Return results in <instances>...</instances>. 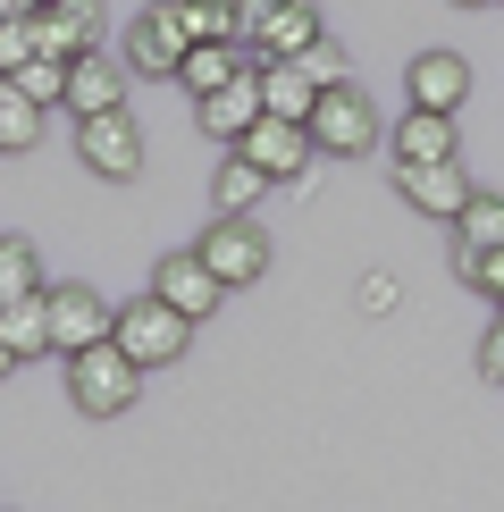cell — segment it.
Segmentation results:
<instances>
[{
	"label": "cell",
	"mask_w": 504,
	"mask_h": 512,
	"mask_svg": "<svg viewBox=\"0 0 504 512\" xmlns=\"http://www.w3.org/2000/svg\"><path fill=\"white\" fill-rule=\"evenodd\" d=\"M26 59H42V42H34V17H0V76H17Z\"/></svg>",
	"instance_id": "cell-27"
},
{
	"label": "cell",
	"mask_w": 504,
	"mask_h": 512,
	"mask_svg": "<svg viewBox=\"0 0 504 512\" xmlns=\"http://www.w3.org/2000/svg\"><path fill=\"white\" fill-rule=\"evenodd\" d=\"M152 294H160L168 311H185L194 328H202V319H210V311L227 303V286L210 277V261H202V252H168V261L152 269Z\"/></svg>",
	"instance_id": "cell-10"
},
{
	"label": "cell",
	"mask_w": 504,
	"mask_h": 512,
	"mask_svg": "<svg viewBox=\"0 0 504 512\" xmlns=\"http://www.w3.org/2000/svg\"><path fill=\"white\" fill-rule=\"evenodd\" d=\"M118 311L101 303V286H51V353H93L110 345Z\"/></svg>",
	"instance_id": "cell-6"
},
{
	"label": "cell",
	"mask_w": 504,
	"mask_h": 512,
	"mask_svg": "<svg viewBox=\"0 0 504 512\" xmlns=\"http://www.w3.org/2000/svg\"><path fill=\"white\" fill-rule=\"evenodd\" d=\"M320 93H328V84H311V68H303V59H269V76H261V101H269V118H294V126H311Z\"/></svg>",
	"instance_id": "cell-15"
},
{
	"label": "cell",
	"mask_w": 504,
	"mask_h": 512,
	"mask_svg": "<svg viewBox=\"0 0 504 512\" xmlns=\"http://www.w3.org/2000/svg\"><path fill=\"white\" fill-rule=\"evenodd\" d=\"M462 9H488V0H462Z\"/></svg>",
	"instance_id": "cell-34"
},
{
	"label": "cell",
	"mask_w": 504,
	"mask_h": 512,
	"mask_svg": "<svg viewBox=\"0 0 504 512\" xmlns=\"http://www.w3.org/2000/svg\"><path fill=\"white\" fill-rule=\"evenodd\" d=\"M0 345H9L17 361L51 353V294H17V303H0Z\"/></svg>",
	"instance_id": "cell-18"
},
{
	"label": "cell",
	"mask_w": 504,
	"mask_h": 512,
	"mask_svg": "<svg viewBox=\"0 0 504 512\" xmlns=\"http://www.w3.org/2000/svg\"><path fill=\"white\" fill-rule=\"evenodd\" d=\"M26 9H51V0H26Z\"/></svg>",
	"instance_id": "cell-35"
},
{
	"label": "cell",
	"mask_w": 504,
	"mask_h": 512,
	"mask_svg": "<svg viewBox=\"0 0 504 512\" xmlns=\"http://www.w3.org/2000/svg\"><path fill=\"white\" fill-rule=\"evenodd\" d=\"M76 152H84V168H93V177L126 185V177L143 168V135H135V118H126V110H110V118H76Z\"/></svg>",
	"instance_id": "cell-7"
},
{
	"label": "cell",
	"mask_w": 504,
	"mask_h": 512,
	"mask_svg": "<svg viewBox=\"0 0 504 512\" xmlns=\"http://www.w3.org/2000/svg\"><path fill=\"white\" fill-rule=\"evenodd\" d=\"M168 9H177V26L194 34V42H244L236 0H168Z\"/></svg>",
	"instance_id": "cell-23"
},
{
	"label": "cell",
	"mask_w": 504,
	"mask_h": 512,
	"mask_svg": "<svg viewBox=\"0 0 504 512\" xmlns=\"http://www.w3.org/2000/svg\"><path fill=\"white\" fill-rule=\"evenodd\" d=\"M303 68H311V84H353V68H345V51H336L328 34L311 42V51H303Z\"/></svg>",
	"instance_id": "cell-28"
},
{
	"label": "cell",
	"mask_w": 504,
	"mask_h": 512,
	"mask_svg": "<svg viewBox=\"0 0 504 512\" xmlns=\"http://www.w3.org/2000/svg\"><path fill=\"white\" fill-rule=\"evenodd\" d=\"M378 135H387V126H378V101L362 93V84H328V93H320V110H311V143H320L328 160L370 152Z\"/></svg>",
	"instance_id": "cell-2"
},
{
	"label": "cell",
	"mask_w": 504,
	"mask_h": 512,
	"mask_svg": "<svg viewBox=\"0 0 504 512\" xmlns=\"http://www.w3.org/2000/svg\"><path fill=\"white\" fill-rule=\"evenodd\" d=\"M34 135H42V101L17 76H0V152H34Z\"/></svg>",
	"instance_id": "cell-21"
},
{
	"label": "cell",
	"mask_w": 504,
	"mask_h": 512,
	"mask_svg": "<svg viewBox=\"0 0 504 512\" xmlns=\"http://www.w3.org/2000/svg\"><path fill=\"white\" fill-rule=\"evenodd\" d=\"M68 110H76V118H110V110H126V68H118V59H101V51L68 59Z\"/></svg>",
	"instance_id": "cell-14"
},
{
	"label": "cell",
	"mask_w": 504,
	"mask_h": 512,
	"mask_svg": "<svg viewBox=\"0 0 504 512\" xmlns=\"http://www.w3.org/2000/svg\"><path fill=\"white\" fill-rule=\"evenodd\" d=\"M236 152L252 168H269V185H311V152H320V143H311V126H294V118H261Z\"/></svg>",
	"instance_id": "cell-5"
},
{
	"label": "cell",
	"mask_w": 504,
	"mask_h": 512,
	"mask_svg": "<svg viewBox=\"0 0 504 512\" xmlns=\"http://www.w3.org/2000/svg\"><path fill=\"white\" fill-rule=\"evenodd\" d=\"M362 311H370V319H387V311H395V277H387V269H370V277H362Z\"/></svg>",
	"instance_id": "cell-29"
},
{
	"label": "cell",
	"mask_w": 504,
	"mask_h": 512,
	"mask_svg": "<svg viewBox=\"0 0 504 512\" xmlns=\"http://www.w3.org/2000/svg\"><path fill=\"white\" fill-rule=\"evenodd\" d=\"M320 34H328V26H320V9H311V0H286V9L261 26V42H252V51H261V59H303Z\"/></svg>",
	"instance_id": "cell-17"
},
{
	"label": "cell",
	"mask_w": 504,
	"mask_h": 512,
	"mask_svg": "<svg viewBox=\"0 0 504 512\" xmlns=\"http://www.w3.org/2000/svg\"><path fill=\"white\" fill-rule=\"evenodd\" d=\"M9 370H17V353H9V345H0V378H9Z\"/></svg>",
	"instance_id": "cell-33"
},
{
	"label": "cell",
	"mask_w": 504,
	"mask_h": 512,
	"mask_svg": "<svg viewBox=\"0 0 504 512\" xmlns=\"http://www.w3.org/2000/svg\"><path fill=\"white\" fill-rule=\"evenodd\" d=\"M17 294H42V261L26 236H0V303H17Z\"/></svg>",
	"instance_id": "cell-24"
},
{
	"label": "cell",
	"mask_w": 504,
	"mask_h": 512,
	"mask_svg": "<svg viewBox=\"0 0 504 512\" xmlns=\"http://www.w3.org/2000/svg\"><path fill=\"white\" fill-rule=\"evenodd\" d=\"M454 269H462V286H479V294H496V303H504V244H488V252H454Z\"/></svg>",
	"instance_id": "cell-26"
},
{
	"label": "cell",
	"mask_w": 504,
	"mask_h": 512,
	"mask_svg": "<svg viewBox=\"0 0 504 512\" xmlns=\"http://www.w3.org/2000/svg\"><path fill=\"white\" fill-rule=\"evenodd\" d=\"M278 9H286V0H236V26H244V42H261V26H269Z\"/></svg>",
	"instance_id": "cell-30"
},
{
	"label": "cell",
	"mask_w": 504,
	"mask_h": 512,
	"mask_svg": "<svg viewBox=\"0 0 504 512\" xmlns=\"http://www.w3.org/2000/svg\"><path fill=\"white\" fill-rule=\"evenodd\" d=\"M269 194V168H252L244 152L219 160V177H210V202H219V219H252V202Z\"/></svg>",
	"instance_id": "cell-20"
},
{
	"label": "cell",
	"mask_w": 504,
	"mask_h": 512,
	"mask_svg": "<svg viewBox=\"0 0 504 512\" xmlns=\"http://www.w3.org/2000/svg\"><path fill=\"white\" fill-rule=\"evenodd\" d=\"M479 370H488V378H496V387H504V311H496V328H488V336H479Z\"/></svg>",
	"instance_id": "cell-31"
},
{
	"label": "cell",
	"mask_w": 504,
	"mask_h": 512,
	"mask_svg": "<svg viewBox=\"0 0 504 512\" xmlns=\"http://www.w3.org/2000/svg\"><path fill=\"white\" fill-rule=\"evenodd\" d=\"M395 194H404L420 219H462V202L479 194L462 177V160H420V168H395Z\"/></svg>",
	"instance_id": "cell-11"
},
{
	"label": "cell",
	"mask_w": 504,
	"mask_h": 512,
	"mask_svg": "<svg viewBox=\"0 0 504 512\" xmlns=\"http://www.w3.org/2000/svg\"><path fill=\"white\" fill-rule=\"evenodd\" d=\"M0 17H26V0H0Z\"/></svg>",
	"instance_id": "cell-32"
},
{
	"label": "cell",
	"mask_w": 504,
	"mask_h": 512,
	"mask_svg": "<svg viewBox=\"0 0 504 512\" xmlns=\"http://www.w3.org/2000/svg\"><path fill=\"white\" fill-rule=\"evenodd\" d=\"M194 118H202V135H210V143H227V152H236V143L252 135V126L269 118V101H261V76L244 68L236 84H219V93H202V101H194Z\"/></svg>",
	"instance_id": "cell-9"
},
{
	"label": "cell",
	"mask_w": 504,
	"mask_h": 512,
	"mask_svg": "<svg viewBox=\"0 0 504 512\" xmlns=\"http://www.w3.org/2000/svg\"><path fill=\"white\" fill-rule=\"evenodd\" d=\"M244 76V42H194V51H185V68H177V84L185 93H219V84H236Z\"/></svg>",
	"instance_id": "cell-19"
},
{
	"label": "cell",
	"mask_w": 504,
	"mask_h": 512,
	"mask_svg": "<svg viewBox=\"0 0 504 512\" xmlns=\"http://www.w3.org/2000/svg\"><path fill=\"white\" fill-rule=\"evenodd\" d=\"M404 84H412V110H462V93H471V59L462 51H420L412 68H404Z\"/></svg>",
	"instance_id": "cell-13"
},
{
	"label": "cell",
	"mask_w": 504,
	"mask_h": 512,
	"mask_svg": "<svg viewBox=\"0 0 504 512\" xmlns=\"http://www.w3.org/2000/svg\"><path fill=\"white\" fill-rule=\"evenodd\" d=\"M488 244H504V194H471L454 219V252H488Z\"/></svg>",
	"instance_id": "cell-22"
},
{
	"label": "cell",
	"mask_w": 504,
	"mask_h": 512,
	"mask_svg": "<svg viewBox=\"0 0 504 512\" xmlns=\"http://www.w3.org/2000/svg\"><path fill=\"white\" fill-rule=\"evenodd\" d=\"M185 51H194V34L177 26V9H168V0H160V9H143L135 26H126V68H135V76H177Z\"/></svg>",
	"instance_id": "cell-8"
},
{
	"label": "cell",
	"mask_w": 504,
	"mask_h": 512,
	"mask_svg": "<svg viewBox=\"0 0 504 512\" xmlns=\"http://www.w3.org/2000/svg\"><path fill=\"white\" fill-rule=\"evenodd\" d=\"M110 336L143 361V370H168V361L185 353V336H194V319H185V311H168L160 294H143V303H126V311H118V328H110Z\"/></svg>",
	"instance_id": "cell-3"
},
{
	"label": "cell",
	"mask_w": 504,
	"mask_h": 512,
	"mask_svg": "<svg viewBox=\"0 0 504 512\" xmlns=\"http://www.w3.org/2000/svg\"><path fill=\"white\" fill-rule=\"evenodd\" d=\"M143 378H152V370H143V361L126 353L118 336H110V345H93V353H68V403H76L84 420H118V412H135Z\"/></svg>",
	"instance_id": "cell-1"
},
{
	"label": "cell",
	"mask_w": 504,
	"mask_h": 512,
	"mask_svg": "<svg viewBox=\"0 0 504 512\" xmlns=\"http://www.w3.org/2000/svg\"><path fill=\"white\" fill-rule=\"evenodd\" d=\"M42 59H84L101 51V0H51V9H26Z\"/></svg>",
	"instance_id": "cell-12"
},
{
	"label": "cell",
	"mask_w": 504,
	"mask_h": 512,
	"mask_svg": "<svg viewBox=\"0 0 504 512\" xmlns=\"http://www.w3.org/2000/svg\"><path fill=\"white\" fill-rule=\"evenodd\" d=\"M17 84H26L42 110H68V59H26V68H17Z\"/></svg>",
	"instance_id": "cell-25"
},
{
	"label": "cell",
	"mask_w": 504,
	"mask_h": 512,
	"mask_svg": "<svg viewBox=\"0 0 504 512\" xmlns=\"http://www.w3.org/2000/svg\"><path fill=\"white\" fill-rule=\"evenodd\" d=\"M194 252L210 261L219 286H261V277H269V236H261L252 219H210Z\"/></svg>",
	"instance_id": "cell-4"
},
{
	"label": "cell",
	"mask_w": 504,
	"mask_h": 512,
	"mask_svg": "<svg viewBox=\"0 0 504 512\" xmlns=\"http://www.w3.org/2000/svg\"><path fill=\"white\" fill-rule=\"evenodd\" d=\"M395 168H420V160H454L462 152V143H454V118L446 110H412L404 126H395Z\"/></svg>",
	"instance_id": "cell-16"
}]
</instances>
